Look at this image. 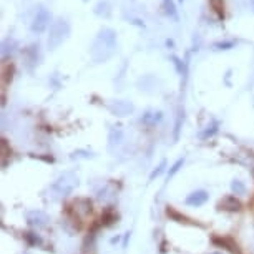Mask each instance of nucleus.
I'll use <instances>...</instances> for the list:
<instances>
[{
  "instance_id": "21",
  "label": "nucleus",
  "mask_w": 254,
  "mask_h": 254,
  "mask_svg": "<svg viewBox=\"0 0 254 254\" xmlns=\"http://www.w3.org/2000/svg\"><path fill=\"white\" fill-rule=\"evenodd\" d=\"M211 254H221V253H211Z\"/></svg>"
},
{
  "instance_id": "11",
  "label": "nucleus",
  "mask_w": 254,
  "mask_h": 254,
  "mask_svg": "<svg viewBox=\"0 0 254 254\" xmlns=\"http://www.w3.org/2000/svg\"><path fill=\"white\" fill-rule=\"evenodd\" d=\"M123 140V131L120 130V128H113L112 131H110V148H115V145H120Z\"/></svg>"
},
{
  "instance_id": "18",
  "label": "nucleus",
  "mask_w": 254,
  "mask_h": 254,
  "mask_svg": "<svg viewBox=\"0 0 254 254\" xmlns=\"http://www.w3.org/2000/svg\"><path fill=\"white\" fill-rule=\"evenodd\" d=\"M25 239L30 244H40L42 243V239H40V236H37V234H33V233H27L25 234Z\"/></svg>"
},
{
  "instance_id": "6",
  "label": "nucleus",
  "mask_w": 254,
  "mask_h": 254,
  "mask_svg": "<svg viewBox=\"0 0 254 254\" xmlns=\"http://www.w3.org/2000/svg\"><path fill=\"white\" fill-rule=\"evenodd\" d=\"M208 198H209L208 191L196 190V191H193V193H190L188 196H186L185 203L188 206H193V208H198V206H203L206 201H208Z\"/></svg>"
},
{
  "instance_id": "14",
  "label": "nucleus",
  "mask_w": 254,
  "mask_h": 254,
  "mask_svg": "<svg viewBox=\"0 0 254 254\" xmlns=\"http://www.w3.org/2000/svg\"><path fill=\"white\" fill-rule=\"evenodd\" d=\"M165 168H166V160H161L160 161V165H158L155 170L151 171V175H150V181H155V178H158V176H161V173L165 171Z\"/></svg>"
},
{
  "instance_id": "19",
  "label": "nucleus",
  "mask_w": 254,
  "mask_h": 254,
  "mask_svg": "<svg viewBox=\"0 0 254 254\" xmlns=\"http://www.w3.org/2000/svg\"><path fill=\"white\" fill-rule=\"evenodd\" d=\"M181 120H183V112H181V110H180V113H178V120H176V125H175V140H178L180 128H181Z\"/></svg>"
},
{
  "instance_id": "5",
  "label": "nucleus",
  "mask_w": 254,
  "mask_h": 254,
  "mask_svg": "<svg viewBox=\"0 0 254 254\" xmlns=\"http://www.w3.org/2000/svg\"><path fill=\"white\" fill-rule=\"evenodd\" d=\"M49 216L44 213V211H30V213H27V223L30 224L33 228H45L47 224H49Z\"/></svg>"
},
{
  "instance_id": "1",
  "label": "nucleus",
  "mask_w": 254,
  "mask_h": 254,
  "mask_svg": "<svg viewBox=\"0 0 254 254\" xmlns=\"http://www.w3.org/2000/svg\"><path fill=\"white\" fill-rule=\"evenodd\" d=\"M115 49H117V35H115L113 30L110 28H105L98 33V37L95 38L93 47H92V57L97 64H102V62H107L110 57L115 54Z\"/></svg>"
},
{
  "instance_id": "9",
  "label": "nucleus",
  "mask_w": 254,
  "mask_h": 254,
  "mask_svg": "<svg viewBox=\"0 0 254 254\" xmlns=\"http://www.w3.org/2000/svg\"><path fill=\"white\" fill-rule=\"evenodd\" d=\"M219 206L226 211H239L241 209V203L236 199V196H226V198L219 203Z\"/></svg>"
},
{
  "instance_id": "17",
  "label": "nucleus",
  "mask_w": 254,
  "mask_h": 254,
  "mask_svg": "<svg viewBox=\"0 0 254 254\" xmlns=\"http://www.w3.org/2000/svg\"><path fill=\"white\" fill-rule=\"evenodd\" d=\"M234 47V42H219V44H214V49L216 50H229Z\"/></svg>"
},
{
  "instance_id": "4",
  "label": "nucleus",
  "mask_w": 254,
  "mask_h": 254,
  "mask_svg": "<svg viewBox=\"0 0 254 254\" xmlns=\"http://www.w3.org/2000/svg\"><path fill=\"white\" fill-rule=\"evenodd\" d=\"M50 20H52L50 12L47 10L45 7H40L37 10V15H35V18H33V22H32V32H35V33L45 32L47 27L50 25Z\"/></svg>"
},
{
  "instance_id": "10",
  "label": "nucleus",
  "mask_w": 254,
  "mask_h": 254,
  "mask_svg": "<svg viewBox=\"0 0 254 254\" xmlns=\"http://www.w3.org/2000/svg\"><path fill=\"white\" fill-rule=\"evenodd\" d=\"M161 7H163V12H165L168 17L173 18V20H178V10H176L173 0H161Z\"/></svg>"
},
{
  "instance_id": "13",
  "label": "nucleus",
  "mask_w": 254,
  "mask_h": 254,
  "mask_svg": "<svg viewBox=\"0 0 254 254\" xmlns=\"http://www.w3.org/2000/svg\"><path fill=\"white\" fill-rule=\"evenodd\" d=\"M231 190H233V193L238 194V196H244V194H246V191H248L246 185H244L241 180H234L231 183Z\"/></svg>"
},
{
  "instance_id": "2",
  "label": "nucleus",
  "mask_w": 254,
  "mask_h": 254,
  "mask_svg": "<svg viewBox=\"0 0 254 254\" xmlns=\"http://www.w3.org/2000/svg\"><path fill=\"white\" fill-rule=\"evenodd\" d=\"M76 186H78V176H76V173H73V171H65L50 186V194L54 199H62L73 193Z\"/></svg>"
},
{
  "instance_id": "16",
  "label": "nucleus",
  "mask_w": 254,
  "mask_h": 254,
  "mask_svg": "<svg viewBox=\"0 0 254 254\" xmlns=\"http://www.w3.org/2000/svg\"><path fill=\"white\" fill-rule=\"evenodd\" d=\"M183 165H185V158H180V160L176 161L173 166H171V170L168 171V180L173 178V176H175L176 173H178L180 170H181V166H183Z\"/></svg>"
},
{
  "instance_id": "15",
  "label": "nucleus",
  "mask_w": 254,
  "mask_h": 254,
  "mask_svg": "<svg viewBox=\"0 0 254 254\" xmlns=\"http://www.w3.org/2000/svg\"><path fill=\"white\" fill-rule=\"evenodd\" d=\"M211 7H213V10L218 13L219 18L224 17V5H223V0H211Z\"/></svg>"
},
{
  "instance_id": "22",
  "label": "nucleus",
  "mask_w": 254,
  "mask_h": 254,
  "mask_svg": "<svg viewBox=\"0 0 254 254\" xmlns=\"http://www.w3.org/2000/svg\"><path fill=\"white\" fill-rule=\"evenodd\" d=\"M180 2H183V0H180Z\"/></svg>"
},
{
  "instance_id": "20",
  "label": "nucleus",
  "mask_w": 254,
  "mask_h": 254,
  "mask_svg": "<svg viewBox=\"0 0 254 254\" xmlns=\"http://www.w3.org/2000/svg\"><path fill=\"white\" fill-rule=\"evenodd\" d=\"M249 3H251V7H253V10H254V0H249Z\"/></svg>"
},
{
  "instance_id": "8",
  "label": "nucleus",
  "mask_w": 254,
  "mask_h": 254,
  "mask_svg": "<svg viewBox=\"0 0 254 254\" xmlns=\"http://www.w3.org/2000/svg\"><path fill=\"white\" fill-rule=\"evenodd\" d=\"M163 118L161 112H146L141 117V123H145L146 127H155L156 123H160Z\"/></svg>"
},
{
  "instance_id": "12",
  "label": "nucleus",
  "mask_w": 254,
  "mask_h": 254,
  "mask_svg": "<svg viewBox=\"0 0 254 254\" xmlns=\"http://www.w3.org/2000/svg\"><path fill=\"white\" fill-rule=\"evenodd\" d=\"M218 127H219V123H218V122H213L211 125H208V127H206V130L199 133V138H203V140H206V138L216 135V133H218Z\"/></svg>"
},
{
  "instance_id": "7",
  "label": "nucleus",
  "mask_w": 254,
  "mask_h": 254,
  "mask_svg": "<svg viewBox=\"0 0 254 254\" xmlns=\"http://www.w3.org/2000/svg\"><path fill=\"white\" fill-rule=\"evenodd\" d=\"M110 110L117 117H128L133 112V105L130 102H125V100H117V102L110 105Z\"/></svg>"
},
{
  "instance_id": "3",
  "label": "nucleus",
  "mask_w": 254,
  "mask_h": 254,
  "mask_svg": "<svg viewBox=\"0 0 254 254\" xmlns=\"http://www.w3.org/2000/svg\"><path fill=\"white\" fill-rule=\"evenodd\" d=\"M70 33V25L68 22L65 20H57L54 25L50 28V35H49V49L50 50H55L57 47H60L64 42L66 40Z\"/></svg>"
}]
</instances>
